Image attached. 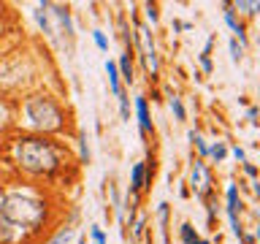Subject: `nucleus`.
<instances>
[{
	"mask_svg": "<svg viewBox=\"0 0 260 244\" xmlns=\"http://www.w3.org/2000/svg\"><path fill=\"white\" fill-rule=\"evenodd\" d=\"M0 215L11 223H17L19 228H38L46 217V206L44 201H38L33 193H22V190H14L9 195H3V206H0Z\"/></svg>",
	"mask_w": 260,
	"mask_h": 244,
	"instance_id": "nucleus-1",
	"label": "nucleus"
},
{
	"mask_svg": "<svg viewBox=\"0 0 260 244\" xmlns=\"http://www.w3.org/2000/svg\"><path fill=\"white\" fill-rule=\"evenodd\" d=\"M17 160L19 166L30 174H49L57 168V149L44 138H25L17 147Z\"/></svg>",
	"mask_w": 260,
	"mask_h": 244,
	"instance_id": "nucleus-2",
	"label": "nucleus"
},
{
	"mask_svg": "<svg viewBox=\"0 0 260 244\" xmlns=\"http://www.w3.org/2000/svg\"><path fill=\"white\" fill-rule=\"evenodd\" d=\"M25 114L33 128L41 130H60L62 128V114L49 98H30L25 103Z\"/></svg>",
	"mask_w": 260,
	"mask_h": 244,
	"instance_id": "nucleus-3",
	"label": "nucleus"
},
{
	"mask_svg": "<svg viewBox=\"0 0 260 244\" xmlns=\"http://www.w3.org/2000/svg\"><path fill=\"white\" fill-rule=\"evenodd\" d=\"M193 190H195V195H201V198H206L211 193V177H209V168L203 166V160L193 163Z\"/></svg>",
	"mask_w": 260,
	"mask_h": 244,
	"instance_id": "nucleus-4",
	"label": "nucleus"
},
{
	"mask_svg": "<svg viewBox=\"0 0 260 244\" xmlns=\"http://www.w3.org/2000/svg\"><path fill=\"white\" fill-rule=\"evenodd\" d=\"M22 239H25V228L0 215V244H19Z\"/></svg>",
	"mask_w": 260,
	"mask_h": 244,
	"instance_id": "nucleus-5",
	"label": "nucleus"
},
{
	"mask_svg": "<svg viewBox=\"0 0 260 244\" xmlns=\"http://www.w3.org/2000/svg\"><path fill=\"white\" fill-rule=\"evenodd\" d=\"M136 114H138L141 133H149V130H152V120H149V106H146V98H136Z\"/></svg>",
	"mask_w": 260,
	"mask_h": 244,
	"instance_id": "nucleus-6",
	"label": "nucleus"
},
{
	"mask_svg": "<svg viewBox=\"0 0 260 244\" xmlns=\"http://www.w3.org/2000/svg\"><path fill=\"white\" fill-rule=\"evenodd\" d=\"M225 22H228V27H231L233 33L239 36V41H241V44L247 41V33H244V25H241L239 19H236V14H233V9H231V6H225Z\"/></svg>",
	"mask_w": 260,
	"mask_h": 244,
	"instance_id": "nucleus-7",
	"label": "nucleus"
},
{
	"mask_svg": "<svg viewBox=\"0 0 260 244\" xmlns=\"http://www.w3.org/2000/svg\"><path fill=\"white\" fill-rule=\"evenodd\" d=\"M144 177H146V163H136L130 174V190H141L144 187Z\"/></svg>",
	"mask_w": 260,
	"mask_h": 244,
	"instance_id": "nucleus-8",
	"label": "nucleus"
},
{
	"mask_svg": "<svg viewBox=\"0 0 260 244\" xmlns=\"http://www.w3.org/2000/svg\"><path fill=\"white\" fill-rule=\"evenodd\" d=\"M106 74H108V84H112V92H114V95H120L122 87H120V68H117V62H112V60L106 62Z\"/></svg>",
	"mask_w": 260,
	"mask_h": 244,
	"instance_id": "nucleus-9",
	"label": "nucleus"
},
{
	"mask_svg": "<svg viewBox=\"0 0 260 244\" xmlns=\"http://www.w3.org/2000/svg\"><path fill=\"white\" fill-rule=\"evenodd\" d=\"M117 68H120V74H122V79H125V82H133V62H130V52H125L122 54V60H120V65H117Z\"/></svg>",
	"mask_w": 260,
	"mask_h": 244,
	"instance_id": "nucleus-10",
	"label": "nucleus"
},
{
	"mask_svg": "<svg viewBox=\"0 0 260 244\" xmlns=\"http://www.w3.org/2000/svg\"><path fill=\"white\" fill-rule=\"evenodd\" d=\"M209 155L214 157L217 163H222L225 157H228V147H225V141H217L214 147H209Z\"/></svg>",
	"mask_w": 260,
	"mask_h": 244,
	"instance_id": "nucleus-11",
	"label": "nucleus"
},
{
	"mask_svg": "<svg viewBox=\"0 0 260 244\" xmlns=\"http://www.w3.org/2000/svg\"><path fill=\"white\" fill-rule=\"evenodd\" d=\"M231 9H241V11H247V14H257V11H260V3H249V0H236Z\"/></svg>",
	"mask_w": 260,
	"mask_h": 244,
	"instance_id": "nucleus-12",
	"label": "nucleus"
},
{
	"mask_svg": "<svg viewBox=\"0 0 260 244\" xmlns=\"http://www.w3.org/2000/svg\"><path fill=\"white\" fill-rule=\"evenodd\" d=\"M182 241H184V244H195V241H198V233H195V228H193L190 223L182 225Z\"/></svg>",
	"mask_w": 260,
	"mask_h": 244,
	"instance_id": "nucleus-13",
	"label": "nucleus"
},
{
	"mask_svg": "<svg viewBox=\"0 0 260 244\" xmlns=\"http://www.w3.org/2000/svg\"><path fill=\"white\" fill-rule=\"evenodd\" d=\"M168 103H171V112H173V114H176V120H179V122H182V120H184V117H187V114H184V106H182V100H179L176 95H171V100H168Z\"/></svg>",
	"mask_w": 260,
	"mask_h": 244,
	"instance_id": "nucleus-14",
	"label": "nucleus"
},
{
	"mask_svg": "<svg viewBox=\"0 0 260 244\" xmlns=\"http://www.w3.org/2000/svg\"><path fill=\"white\" fill-rule=\"evenodd\" d=\"M117 98H120V112H122V120L128 122V120H130V100H128V95H125V92H120Z\"/></svg>",
	"mask_w": 260,
	"mask_h": 244,
	"instance_id": "nucleus-15",
	"label": "nucleus"
},
{
	"mask_svg": "<svg viewBox=\"0 0 260 244\" xmlns=\"http://www.w3.org/2000/svg\"><path fill=\"white\" fill-rule=\"evenodd\" d=\"M190 141H193L195 147H198V152H201V155H209V147H206V141H203V138H201L195 130H190Z\"/></svg>",
	"mask_w": 260,
	"mask_h": 244,
	"instance_id": "nucleus-16",
	"label": "nucleus"
},
{
	"mask_svg": "<svg viewBox=\"0 0 260 244\" xmlns=\"http://www.w3.org/2000/svg\"><path fill=\"white\" fill-rule=\"evenodd\" d=\"M209 52H211V41L206 44V49H203V54H201V65H203V71H206V74H211V57H209Z\"/></svg>",
	"mask_w": 260,
	"mask_h": 244,
	"instance_id": "nucleus-17",
	"label": "nucleus"
},
{
	"mask_svg": "<svg viewBox=\"0 0 260 244\" xmlns=\"http://www.w3.org/2000/svg\"><path fill=\"white\" fill-rule=\"evenodd\" d=\"M231 57H233L236 62H239V60L244 57V46H241L239 41H236V38H233V41H231Z\"/></svg>",
	"mask_w": 260,
	"mask_h": 244,
	"instance_id": "nucleus-18",
	"label": "nucleus"
},
{
	"mask_svg": "<svg viewBox=\"0 0 260 244\" xmlns=\"http://www.w3.org/2000/svg\"><path fill=\"white\" fill-rule=\"evenodd\" d=\"M92 38H95V44H98V49H108V41H106V36L100 33V30H95V33H92Z\"/></svg>",
	"mask_w": 260,
	"mask_h": 244,
	"instance_id": "nucleus-19",
	"label": "nucleus"
},
{
	"mask_svg": "<svg viewBox=\"0 0 260 244\" xmlns=\"http://www.w3.org/2000/svg\"><path fill=\"white\" fill-rule=\"evenodd\" d=\"M92 241H95V244H106V233L100 231L98 225H92Z\"/></svg>",
	"mask_w": 260,
	"mask_h": 244,
	"instance_id": "nucleus-20",
	"label": "nucleus"
},
{
	"mask_svg": "<svg viewBox=\"0 0 260 244\" xmlns=\"http://www.w3.org/2000/svg\"><path fill=\"white\" fill-rule=\"evenodd\" d=\"M70 236H73L70 231H60V233L52 239V244H65V241H70Z\"/></svg>",
	"mask_w": 260,
	"mask_h": 244,
	"instance_id": "nucleus-21",
	"label": "nucleus"
},
{
	"mask_svg": "<svg viewBox=\"0 0 260 244\" xmlns=\"http://www.w3.org/2000/svg\"><path fill=\"white\" fill-rule=\"evenodd\" d=\"M233 157H236V160H241V163H247V152H244L241 147H233Z\"/></svg>",
	"mask_w": 260,
	"mask_h": 244,
	"instance_id": "nucleus-22",
	"label": "nucleus"
},
{
	"mask_svg": "<svg viewBox=\"0 0 260 244\" xmlns=\"http://www.w3.org/2000/svg\"><path fill=\"white\" fill-rule=\"evenodd\" d=\"M244 171H247V177H252V179H257V168L252 166V163H244Z\"/></svg>",
	"mask_w": 260,
	"mask_h": 244,
	"instance_id": "nucleus-23",
	"label": "nucleus"
},
{
	"mask_svg": "<svg viewBox=\"0 0 260 244\" xmlns=\"http://www.w3.org/2000/svg\"><path fill=\"white\" fill-rule=\"evenodd\" d=\"M146 17H149V22H152V25L157 22V9H155V6H146Z\"/></svg>",
	"mask_w": 260,
	"mask_h": 244,
	"instance_id": "nucleus-24",
	"label": "nucleus"
},
{
	"mask_svg": "<svg viewBox=\"0 0 260 244\" xmlns=\"http://www.w3.org/2000/svg\"><path fill=\"white\" fill-rule=\"evenodd\" d=\"M247 114H249V120H252V122H255V125L260 122V120H257V117H260V109H257V106H252V109H249V112H247Z\"/></svg>",
	"mask_w": 260,
	"mask_h": 244,
	"instance_id": "nucleus-25",
	"label": "nucleus"
},
{
	"mask_svg": "<svg viewBox=\"0 0 260 244\" xmlns=\"http://www.w3.org/2000/svg\"><path fill=\"white\" fill-rule=\"evenodd\" d=\"M255 195H260V179H255Z\"/></svg>",
	"mask_w": 260,
	"mask_h": 244,
	"instance_id": "nucleus-26",
	"label": "nucleus"
},
{
	"mask_svg": "<svg viewBox=\"0 0 260 244\" xmlns=\"http://www.w3.org/2000/svg\"><path fill=\"white\" fill-rule=\"evenodd\" d=\"M255 239H260V225L255 228Z\"/></svg>",
	"mask_w": 260,
	"mask_h": 244,
	"instance_id": "nucleus-27",
	"label": "nucleus"
},
{
	"mask_svg": "<svg viewBox=\"0 0 260 244\" xmlns=\"http://www.w3.org/2000/svg\"><path fill=\"white\" fill-rule=\"evenodd\" d=\"M195 244H209V241H206V239H198V241H195Z\"/></svg>",
	"mask_w": 260,
	"mask_h": 244,
	"instance_id": "nucleus-28",
	"label": "nucleus"
},
{
	"mask_svg": "<svg viewBox=\"0 0 260 244\" xmlns=\"http://www.w3.org/2000/svg\"><path fill=\"white\" fill-rule=\"evenodd\" d=\"M79 244H87V241H84V239H82V241H79Z\"/></svg>",
	"mask_w": 260,
	"mask_h": 244,
	"instance_id": "nucleus-29",
	"label": "nucleus"
}]
</instances>
